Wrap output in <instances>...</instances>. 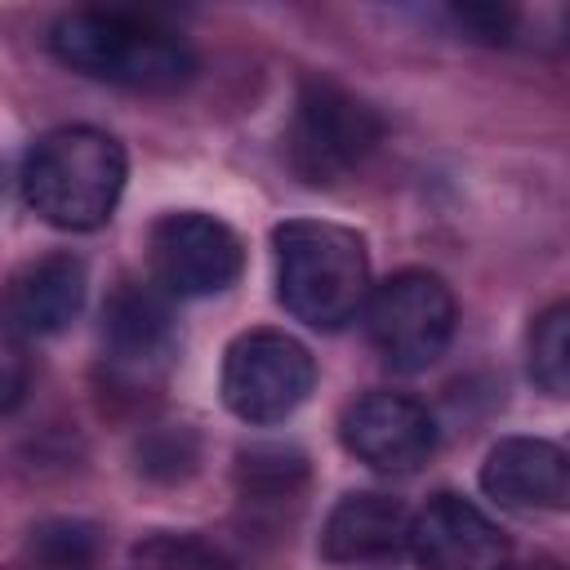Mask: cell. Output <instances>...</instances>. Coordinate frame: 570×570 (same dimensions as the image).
Segmentation results:
<instances>
[{
  "label": "cell",
  "mask_w": 570,
  "mask_h": 570,
  "mask_svg": "<svg viewBox=\"0 0 570 570\" xmlns=\"http://www.w3.org/2000/svg\"><path fill=\"white\" fill-rule=\"evenodd\" d=\"M525 570H561L557 561H534V566H525Z\"/></svg>",
  "instance_id": "obj_21"
},
{
  "label": "cell",
  "mask_w": 570,
  "mask_h": 570,
  "mask_svg": "<svg viewBox=\"0 0 570 570\" xmlns=\"http://www.w3.org/2000/svg\"><path fill=\"white\" fill-rule=\"evenodd\" d=\"M125 147L111 134L94 125H62L27 151L22 196L45 223L62 232H94L111 218L125 191Z\"/></svg>",
  "instance_id": "obj_3"
},
{
  "label": "cell",
  "mask_w": 570,
  "mask_h": 570,
  "mask_svg": "<svg viewBox=\"0 0 570 570\" xmlns=\"http://www.w3.org/2000/svg\"><path fill=\"white\" fill-rule=\"evenodd\" d=\"M49 49L80 76L147 94L178 89L196 71V58L174 27L129 9H71L53 22Z\"/></svg>",
  "instance_id": "obj_1"
},
{
  "label": "cell",
  "mask_w": 570,
  "mask_h": 570,
  "mask_svg": "<svg viewBox=\"0 0 570 570\" xmlns=\"http://www.w3.org/2000/svg\"><path fill=\"white\" fill-rule=\"evenodd\" d=\"M102 530L80 517H45L27 534V570H98Z\"/></svg>",
  "instance_id": "obj_14"
},
{
  "label": "cell",
  "mask_w": 570,
  "mask_h": 570,
  "mask_svg": "<svg viewBox=\"0 0 570 570\" xmlns=\"http://www.w3.org/2000/svg\"><path fill=\"white\" fill-rule=\"evenodd\" d=\"M196 463H200V441L187 423H156L134 445V468L160 485L187 481L196 472Z\"/></svg>",
  "instance_id": "obj_17"
},
{
  "label": "cell",
  "mask_w": 570,
  "mask_h": 570,
  "mask_svg": "<svg viewBox=\"0 0 570 570\" xmlns=\"http://www.w3.org/2000/svg\"><path fill=\"white\" fill-rule=\"evenodd\" d=\"M423 570H508L512 548L503 530L463 494H432L405 534Z\"/></svg>",
  "instance_id": "obj_9"
},
{
  "label": "cell",
  "mask_w": 570,
  "mask_h": 570,
  "mask_svg": "<svg viewBox=\"0 0 570 570\" xmlns=\"http://www.w3.org/2000/svg\"><path fill=\"white\" fill-rule=\"evenodd\" d=\"M530 379L548 396H566L570 387V307L552 303L530 325Z\"/></svg>",
  "instance_id": "obj_18"
},
{
  "label": "cell",
  "mask_w": 570,
  "mask_h": 570,
  "mask_svg": "<svg viewBox=\"0 0 570 570\" xmlns=\"http://www.w3.org/2000/svg\"><path fill=\"white\" fill-rule=\"evenodd\" d=\"M276 245V298L312 325L338 330L370 298V254L352 227L325 218H289L272 232Z\"/></svg>",
  "instance_id": "obj_2"
},
{
  "label": "cell",
  "mask_w": 570,
  "mask_h": 570,
  "mask_svg": "<svg viewBox=\"0 0 570 570\" xmlns=\"http://www.w3.org/2000/svg\"><path fill=\"white\" fill-rule=\"evenodd\" d=\"M454 22L472 31V40H508L512 13L508 9H454Z\"/></svg>",
  "instance_id": "obj_20"
},
{
  "label": "cell",
  "mask_w": 570,
  "mask_h": 570,
  "mask_svg": "<svg viewBox=\"0 0 570 570\" xmlns=\"http://www.w3.org/2000/svg\"><path fill=\"white\" fill-rule=\"evenodd\" d=\"M405 534H410V517L401 499L379 494V490H356V494H343L334 512L325 517L321 557L334 566L383 561L405 548Z\"/></svg>",
  "instance_id": "obj_13"
},
{
  "label": "cell",
  "mask_w": 570,
  "mask_h": 570,
  "mask_svg": "<svg viewBox=\"0 0 570 570\" xmlns=\"http://www.w3.org/2000/svg\"><path fill=\"white\" fill-rule=\"evenodd\" d=\"M85 263L67 249H53V254H40L31 258L27 267L13 272L9 281V294H4V321L31 338V334H58L76 321L80 303H85Z\"/></svg>",
  "instance_id": "obj_11"
},
{
  "label": "cell",
  "mask_w": 570,
  "mask_h": 570,
  "mask_svg": "<svg viewBox=\"0 0 570 570\" xmlns=\"http://www.w3.org/2000/svg\"><path fill=\"white\" fill-rule=\"evenodd\" d=\"M134 570H236V557L196 530H156L134 543Z\"/></svg>",
  "instance_id": "obj_16"
},
{
  "label": "cell",
  "mask_w": 570,
  "mask_h": 570,
  "mask_svg": "<svg viewBox=\"0 0 570 570\" xmlns=\"http://www.w3.org/2000/svg\"><path fill=\"white\" fill-rule=\"evenodd\" d=\"M316 383L312 352L285 330H249L223 356V405L254 428L285 423Z\"/></svg>",
  "instance_id": "obj_6"
},
{
  "label": "cell",
  "mask_w": 570,
  "mask_h": 570,
  "mask_svg": "<svg viewBox=\"0 0 570 570\" xmlns=\"http://www.w3.org/2000/svg\"><path fill=\"white\" fill-rule=\"evenodd\" d=\"M147 263L151 281L169 298H205L236 285L245 267V245L223 218L200 209H174L151 223Z\"/></svg>",
  "instance_id": "obj_7"
},
{
  "label": "cell",
  "mask_w": 570,
  "mask_h": 570,
  "mask_svg": "<svg viewBox=\"0 0 570 570\" xmlns=\"http://www.w3.org/2000/svg\"><path fill=\"white\" fill-rule=\"evenodd\" d=\"M338 441L347 454L370 463L374 472H414L436 450V423L428 405L405 392H365L338 419Z\"/></svg>",
  "instance_id": "obj_8"
},
{
  "label": "cell",
  "mask_w": 570,
  "mask_h": 570,
  "mask_svg": "<svg viewBox=\"0 0 570 570\" xmlns=\"http://www.w3.org/2000/svg\"><path fill=\"white\" fill-rule=\"evenodd\" d=\"M481 490L508 508H566L570 463L566 450L543 436H508L481 463Z\"/></svg>",
  "instance_id": "obj_12"
},
{
  "label": "cell",
  "mask_w": 570,
  "mask_h": 570,
  "mask_svg": "<svg viewBox=\"0 0 570 570\" xmlns=\"http://www.w3.org/2000/svg\"><path fill=\"white\" fill-rule=\"evenodd\" d=\"M27 343L22 334L0 316V414H9L22 396H27Z\"/></svg>",
  "instance_id": "obj_19"
},
{
  "label": "cell",
  "mask_w": 570,
  "mask_h": 570,
  "mask_svg": "<svg viewBox=\"0 0 570 570\" xmlns=\"http://www.w3.org/2000/svg\"><path fill=\"white\" fill-rule=\"evenodd\" d=\"M303 481H307V459L294 445L267 441V445H249L236 454V485L249 499H263V503L289 499Z\"/></svg>",
  "instance_id": "obj_15"
},
{
  "label": "cell",
  "mask_w": 570,
  "mask_h": 570,
  "mask_svg": "<svg viewBox=\"0 0 570 570\" xmlns=\"http://www.w3.org/2000/svg\"><path fill=\"white\" fill-rule=\"evenodd\" d=\"M379 138H383V120L365 98L321 76H307L298 85L294 120L285 134V156L303 183L330 187L347 178L379 147Z\"/></svg>",
  "instance_id": "obj_4"
},
{
  "label": "cell",
  "mask_w": 570,
  "mask_h": 570,
  "mask_svg": "<svg viewBox=\"0 0 570 570\" xmlns=\"http://www.w3.org/2000/svg\"><path fill=\"white\" fill-rule=\"evenodd\" d=\"M365 334L396 374H419L445 356L454 338V294L436 272L405 267L365 298Z\"/></svg>",
  "instance_id": "obj_5"
},
{
  "label": "cell",
  "mask_w": 570,
  "mask_h": 570,
  "mask_svg": "<svg viewBox=\"0 0 570 570\" xmlns=\"http://www.w3.org/2000/svg\"><path fill=\"white\" fill-rule=\"evenodd\" d=\"M174 352L169 294L156 281H120L102 303V356L116 374L147 379Z\"/></svg>",
  "instance_id": "obj_10"
},
{
  "label": "cell",
  "mask_w": 570,
  "mask_h": 570,
  "mask_svg": "<svg viewBox=\"0 0 570 570\" xmlns=\"http://www.w3.org/2000/svg\"><path fill=\"white\" fill-rule=\"evenodd\" d=\"M0 570H13V566H0Z\"/></svg>",
  "instance_id": "obj_22"
}]
</instances>
